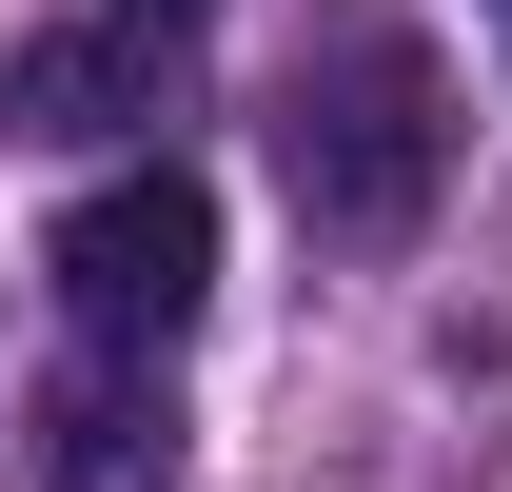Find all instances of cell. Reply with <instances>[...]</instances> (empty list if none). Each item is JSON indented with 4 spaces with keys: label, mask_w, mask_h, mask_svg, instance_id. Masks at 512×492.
<instances>
[{
    "label": "cell",
    "mask_w": 512,
    "mask_h": 492,
    "mask_svg": "<svg viewBox=\"0 0 512 492\" xmlns=\"http://www.w3.org/2000/svg\"><path fill=\"white\" fill-rule=\"evenodd\" d=\"M40 453H60V492H138V473H158V414H138V394H60Z\"/></svg>",
    "instance_id": "4"
},
{
    "label": "cell",
    "mask_w": 512,
    "mask_h": 492,
    "mask_svg": "<svg viewBox=\"0 0 512 492\" xmlns=\"http://www.w3.org/2000/svg\"><path fill=\"white\" fill-rule=\"evenodd\" d=\"M493 20H512V0H493Z\"/></svg>",
    "instance_id": "6"
},
{
    "label": "cell",
    "mask_w": 512,
    "mask_h": 492,
    "mask_svg": "<svg viewBox=\"0 0 512 492\" xmlns=\"http://www.w3.org/2000/svg\"><path fill=\"white\" fill-rule=\"evenodd\" d=\"M197 296H217V197H197L178 158H138V178H99L60 217V315L99 355H178Z\"/></svg>",
    "instance_id": "2"
},
{
    "label": "cell",
    "mask_w": 512,
    "mask_h": 492,
    "mask_svg": "<svg viewBox=\"0 0 512 492\" xmlns=\"http://www.w3.org/2000/svg\"><path fill=\"white\" fill-rule=\"evenodd\" d=\"M138 20H197V0H138Z\"/></svg>",
    "instance_id": "5"
},
{
    "label": "cell",
    "mask_w": 512,
    "mask_h": 492,
    "mask_svg": "<svg viewBox=\"0 0 512 492\" xmlns=\"http://www.w3.org/2000/svg\"><path fill=\"white\" fill-rule=\"evenodd\" d=\"M276 178H296V217L355 256H394L414 217H434L453 178V79L414 20H316V60L276 79Z\"/></svg>",
    "instance_id": "1"
},
{
    "label": "cell",
    "mask_w": 512,
    "mask_h": 492,
    "mask_svg": "<svg viewBox=\"0 0 512 492\" xmlns=\"http://www.w3.org/2000/svg\"><path fill=\"white\" fill-rule=\"evenodd\" d=\"M138 40H0V138H119Z\"/></svg>",
    "instance_id": "3"
}]
</instances>
